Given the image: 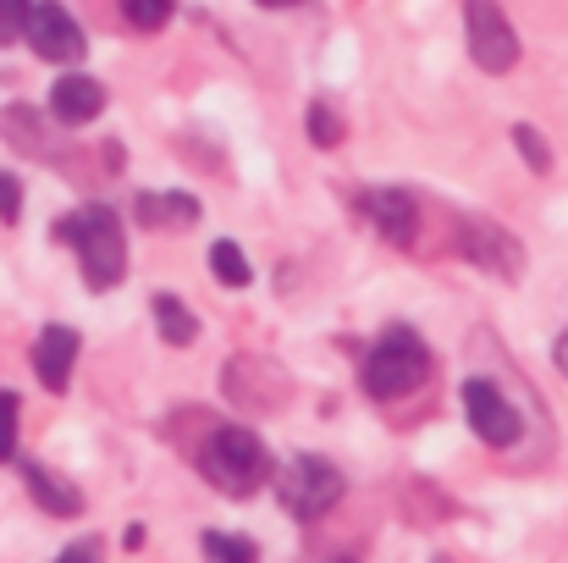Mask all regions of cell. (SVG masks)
Returning a JSON list of instances; mask_svg holds the SVG:
<instances>
[{
	"label": "cell",
	"instance_id": "obj_18",
	"mask_svg": "<svg viewBox=\"0 0 568 563\" xmlns=\"http://www.w3.org/2000/svg\"><path fill=\"white\" fill-rule=\"evenodd\" d=\"M304 128H310V139H315L321 150H332V144L343 139V128H337V111H332V105H310Z\"/></svg>",
	"mask_w": 568,
	"mask_h": 563
},
{
	"label": "cell",
	"instance_id": "obj_22",
	"mask_svg": "<svg viewBox=\"0 0 568 563\" xmlns=\"http://www.w3.org/2000/svg\"><path fill=\"white\" fill-rule=\"evenodd\" d=\"M22 215V188L11 172H0V221H17Z\"/></svg>",
	"mask_w": 568,
	"mask_h": 563
},
{
	"label": "cell",
	"instance_id": "obj_23",
	"mask_svg": "<svg viewBox=\"0 0 568 563\" xmlns=\"http://www.w3.org/2000/svg\"><path fill=\"white\" fill-rule=\"evenodd\" d=\"M55 563H100V553H94V542H78V547H67Z\"/></svg>",
	"mask_w": 568,
	"mask_h": 563
},
{
	"label": "cell",
	"instance_id": "obj_16",
	"mask_svg": "<svg viewBox=\"0 0 568 563\" xmlns=\"http://www.w3.org/2000/svg\"><path fill=\"white\" fill-rule=\"evenodd\" d=\"M204 559H210V563H254L260 553H254V542H248V536L210 531V536H204Z\"/></svg>",
	"mask_w": 568,
	"mask_h": 563
},
{
	"label": "cell",
	"instance_id": "obj_3",
	"mask_svg": "<svg viewBox=\"0 0 568 563\" xmlns=\"http://www.w3.org/2000/svg\"><path fill=\"white\" fill-rule=\"evenodd\" d=\"M425 375H430V354H425V343H419L408 326L386 332L376 349H371V360H365L371 398H403V392H414Z\"/></svg>",
	"mask_w": 568,
	"mask_h": 563
},
{
	"label": "cell",
	"instance_id": "obj_2",
	"mask_svg": "<svg viewBox=\"0 0 568 563\" xmlns=\"http://www.w3.org/2000/svg\"><path fill=\"white\" fill-rule=\"evenodd\" d=\"M199 470L215 492L226 497H254L271 475V459H265V442L248 431V425H215L199 448Z\"/></svg>",
	"mask_w": 568,
	"mask_h": 563
},
{
	"label": "cell",
	"instance_id": "obj_1",
	"mask_svg": "<svg viewBox=\"0 0 568 563\" xmlns=\"http://www.w3.org/2000/svg\"><path fill=\"white\" fill-rule=\"evenodd\" d=\"M55 238L78 249V265H83V282H89V288L105 293V288L122 282V271H128V238H122L116 210L83 204V210H72V215L55 227Z\"/></svg>",
	"mask_w": 568,
	"mask_h": 563
},
{
	"label": "cell",
	"instance_id": "obj_21",
	"mask_svg": "<svg viewBox=\"0 0 568 563\" xmlns=\"http://www.w3.org/2000/svg\"><path fill=\"white\" fill-rule=\"evenodd\" d=\"M17 453V398L0 392V459Z\"/></svg>",
	"mask_w": 568,
	"mask_h": 563
},
{
	"label": "cell",
	"instance_id": "obj_13",
	"mask_svg": "<svg viewBox=\"0 0 568 563\" xmlns=\"http://www.w3.org/2000/svg\"><path fill=\"white\" fill-rule=\"evenodd\" d=\"M139 221L144 227H193L199 199L193 193H139Z\"/></svg>",
	"mask_w": 568,
	"mask_h": 563
},
{
	"label": "cell",
	"instance_id": "obj_15",
	"mask_svg": "<svg viewBox=\"0 0 568 563\" xmlns=\"http://www.w3.org/2000/svg\"><path fill=\"white\" fill-rule=\"evenodd\" d=\"M210 271H215V282H226V288H248V277H254L237 243H215V249H210Z\"/></svg>",
	"mask_w": 568,
	"mask_h": 563
},
{
	"label": "cell",
	"instance_id": "obj_6",
	"mask_svg": "<svg viewBox=\"0 0 568 563\" xmlns=\"http://www.w3.org/2000/svg\"><path fill=\"white\" fill-rule=\"evenodd\" d=\"M22 39L33 44L39 61H78L83 56V28H78V17L61 0H39L28 11V33Z\"/></svg>",
	"mask_w": 568,
	"mask_h": 563
},
{
	"label": "cell",
	"instance_id": "obj_11",
	"mask_svg": "<svg viewBox=\"0 0 568 563\" xmlns=\"http://www.w3.org/2000/svg\"><path fill=\"white\" fill-rule=\"evenodd\" d=\"M72 365H78V332L72 326H44L39 343H33V371H39V381L50 392H67Z\"/></svg>",
	"mask_w": 568,
	"mask_h": 563
},
{
	"label": "cell",
	"instance_id": "obj_12",
	"mask_svg": "<svg viewBox=\"0 0 568 563\" xmlns=\"http://www.w3.org/2000/svg\"><path fill=\"white\" fill-rule=\"evenodd\" d=\"M22 481H28V492H33V503H39L44 514H55V520L83 514V492H78V486H67L61 475H50L44 464H22Z\"/></svg>",
	"mask_w": 568,
	"mask_h": 563
},
{
	"label": "cell",
	"instance_id": "obj_10",
	"mask_svg": "<svg viewBox=\"0 0 568 563\" xmlns=\"http://www.w3.org/2000/svg\"><path fill=\"white\" fill-rule=\"evenodd\" d=\"M100 111H105V89H100L89 72L55 78V89H50V117H55L61 128H83V122H94Z\"/></svg>",
	"mask_w": 568,
	"mask_h": 563
},
{
	"label": "cell",
	"instance_id": "obj_24",
	"mask_svg": "<svg viewBox=\"0 0 568 563\" xmlns=\"http://www.w3.org/2000/svg\"><path fill=\"white\" fill-rule=\"evenodd\" d=\"M558 371L568 375V332H564V338H558Z\"/></svg>",
	"mask_w": 568,
	"mask_h": 563
},
{
	"label": "cell",
	"instance_id": "obj_4",
	"mask_svg": "<svg viewBox=\"0 0 568 563\" xmlns=\"http://www.w3.org/2000/svg\"><path fill=\"white\" fill-rule=\"evenodd\" d=\"M276 492H282L287 514H298V520H321L326 509H337V503H343L348 481L337 475V464L298 453V459H293V464L276 475Z\"/></svg>",
	"mask_w": 568,
	"mask_h": 563
},
{
	"label": "cell",
	"instance_id": "obj_9",
	"mask_svg": "<svg viewBox=\"0 0 568 563\" xmlns=\"http://www.w3.org/2000/svg\"><path fill=\"white\" fill-rule=\"evenodd\" d=\"M458 243H464V254L475 260V265H486V271H497V277H519V243L497 227V221H458Z\"/></svg>",
	"mask_w": 568,
	"mask_h": 563
},
{
	"label": "cell",
	"instance_id": "obj_20",
	"mask_svg": "<svg viewBox=\"0 0 568 563\" xmlns=\"http://www.w3.org/2000/svg\"><path fill=\"white\" fill-rule=\"evenodd\" d=\"M28 11H33V0H0V44L28 33Z\"/></svg>",
	"mask_w": 568,
	"mask_h": 563
},
{
	"label": "cell",
	"instance_id": "obj_17",
	"mask_svg": "<svg viewBox=\"0 0 568 563\" xmlns=\"http://www.w3.org/2000/svg\"><path fill=\"white\" fill-rule=\"evenodd\" d=\"M172 6H178V0H122V17H128L133 28H144V33H155V28H166V17H172Z\"/></svg>",
	"mask_w": 568,
	"mask_h": 563
},
{
	"label": "cell",
	"instance_id": "obj_14",
	"mask_svg": "<svg viewBox=\"0 0 568 563\" xmlns=\"http://www.w3.org/2000/svg\"><path fill=\"white\" fill-rule=\"evenodd\" d=\"M155 326H161V338H166V343H178V349H189L193 338H199V321L183 310V299H178V293H155Z\"/></svg>",
	"mask_w": 568,
	"mask_h": 563
},
{
	"label": "cell",
	"instance_id": "obj_19",
	"mask_svg": "<svg viewBox=\"0 0 568 563\" xmlns=\"http://www.w3.org/2000/svg\"><path fill=\"white\" fill-rule=\"evenodd\" d=\"M514 144H519V155H525L536 172H552V150L541 144V133H536V128H525V122H519V128H514Z\"/></svg>",
	"mask_w": 568,
	"mask_h": 563
},
{
	"label": "cell",
	"instance_id": "obj_5",
	"mask_svg": "<svg viewBox=\"0 0 568 563\" xmlns=\"http://www.w3.org/2000/svg\"><path fill=\"white\" fill-rule=\"evenodd\" d=\"M464 22H469V56L486 72H514L519 67V33L508 28L497 0H464Z\"/></svg>",
	"mask_w": 568,
	"mask_h": 563
},
{
	"label": "cell",
	"instance_id": "obj_7",
	"mask_svg": "<svg viewBox=\"0 0 568 563\" xmlns=\"http://www.w3.org/2000/svg\"><path fill=\"white\" fill-rule=\"evenodd\" d=\"M464 409H469L475 436H480V442H491V448H514V442H519V431H525L519 409H514L491 381H464Z\"/></svg>",
	"mask_w": 568,
	"mask_h": 563
},
{
	"label": "cell",
	"instance_id": "obj_8",
	"mask_svg": "<svg viewBox=\"0 0 568 563\" xmlns=\"http://www.w3.org/2000/svg\"><path fill=\"white\" fill-rule=\"evenodd\" d=\"M359 215L376 227L386 243H397V249H408L414 232H419L414 193H403V188H365V193H359Z\"/></svg>",
	"mask_w": 568,
	"mask_h": 563
},
{
	"label": "cell",
	"instance_id": "obj_25",
	"mask_svg": "<svg viewBox=\"0 0 568 563\" xmlns=\"http://www.w3.org/2000/svg\"><path fill=\"white\" fill-rule=\"evenodd\" d=\"M260 6H298V0H260Z\"/></svg>",
	"mask_w": 568,
	"mask_h": 563
}]
</instances>
